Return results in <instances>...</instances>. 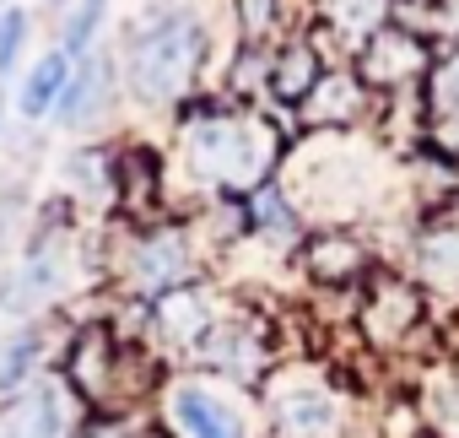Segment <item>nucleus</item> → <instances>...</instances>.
<instances>
[{"instance_id":"obj_1","label":"nucleus","mask_w":459,"mask_h":438,"mask_svg":"<svg viewBox=\"0 0 459 438\" xmlns=\"http://www.w3.org/2000/svg\"><path fill=\"white\" fill-rule=\"evenodd\" d=\"M178 125H184V179L205 195H249L260 184L276 179L281 168V136L265 114L244 109V103H227V98H184L178 103Z\"/></svg>"},{"instance_id":"obj_2","label":"nucleus","mask_w":459,"mask_h":438,"mask_svg":"<svg viewBox=\"0 0 459 438\" xmlns=\"http://www.w3.org/2000/svg\"><path fill=\"white\" fill-rule=\"evenodd\" d=\"M205 55H211V33H205V22H200L195 6L146 12L119 39L125 98H135L141 109H178L184 98H195Z\"/></svg>"},{"instance_id":"obj_3","label":"nucleus","mask_w":459,"mask_h":438,"mask_svg":"<svg viewBox=\"0 0 459 438\" xmlns=\"http://www.w3.org/2000/svg\"><path fill=\"white\" fill-rule=\"evenodd\" d=\"M162 427L173 438H255L244 390L227 379H195V373L162 384Z\"/></svg>"},{"instance_id":"obj_4","label":"nucleus","mask_w":459,"mask_h":438,"mask_svg":"<svg viewBox=\"0 0 459 438\" xmlns=\"http://www.w3.org/2000/svg\"><path fill=\"white\" fill-rule=\"evenodd\" d=\"M119 271H125V287L152 303V298H162V293H173V287L200 282V255H195L189 228L162 223V228H141V233L130 239Z\"/></svg>"},{"instance_id":"obj_5","label":"nucleus","mask_w":459,"mask_h":438,"mask_svg":"<svg viewBox=\"0 0 459 438\" xmlns=\"http://www.w3.org/2000/svg\"><path fill=\"white\" fill-rule=\"evenodd\" d=\"M82 400L60 373H39L28 390L0 400V438H76L82 427Z\"/></svg>"},{"instance_id":"obj_6","label":"nucleus","mask_w":459,"mask_h":438,"mask_svg":"<svg viewBox=\"0 0 459 438\" xmlns=\"http://www.w3.org/2000/svg\"><path fill=\"white\" fill-rule=\"evenodd\" d=\"M265 411L281 438H335L341 433V395L325 379L308 373H281L265 384Z\"/></svg>"},{"instance_id":"obj_7","label":"nucleus","mask_w":459,"mask_h":438,"mask_svg":"<svg viewBox=\"0 0 459 438\" xmlns=\"http://www.w3.org/2000/svg\"><path fill=\"white\" fill-rule=\"evenodd\" d=\"M119 92H125V82H119V55L98 44V49H87V55L71 66V82H65L60 109H55V125L71 130V136H87V130H98V125L114 114Z\"/></svg>"},{"instance_id":"obj_8","label":"nucleus","mask_w":459,"mask_h":438,"mask_svg":"<svg viewBox=\"0 0 459 438\" xmlns=\"http://www.w3.org/2000/svg\"><path fill=\"white\" fill-rule=\"evenodd\" d=\"M195 363L227 384H260L265 379V363H271V346H265V320L255 314H216L211 336L200 341Z\"/></svg>"},{"instance_id":"obj_9","label":"nucleus","mask_w":459,"mask_h":438,"mask_svg":"<svg viewBox=\"0 0 459 438\" xmlns=\"http://www.w3.org/2000/svg\"><path fill=\"white\" fill-rule=\"evenodd\" d=\"M351 71L362 76L368 92H400V87H411V82H427V71H432V44H427L421 33H411L405 22H389V28H378V33L357 49V66H351Z\"/></svg>"},{"instance_id":"obj_10","label":"nucleus","mask_w":459,"mask_h":438,"mask_svg":"<svg viewBox=\"0 0 459 438\" xmlns=\"http://www.w3.org/2000/svg\"><path fill=\"white\" fill-rule=\"evenodd\" d=\"M357 325L373 346H400L416 325H421V293L405 276H373L368 298L357 309Z\"/></svg>"},{"instance_id":"obj_11","label":"nucleus","mask_w":459,"mask_h":438,"mask_svg":"<svg viewBox=\"0 0 459 438\" xmlns=\"http://www.w3.org/2000/svg\"><path fill=\"white\" fill-rule=\"evenodd\" d=\"M152 325H157V336H162L178 357H195L200 341H205L211 325H216V298H211V287H205V282H189V287H173V293L152 298Z\"/></svg>"},{"instance_id":"obj_12","label":"nucleus","mask_w":459,"mask_h":438,"mask_svg":"<svg viewBox=\"0 0 459 438\" xmlns=\"http://www.w3.org/2000/svg\"><path fill=\"white\" fill-rule=\"evenodd\" d=\"M325 49L319 39H287L281 49H271V76L265 92L276 98V109H303L314 98V87L325 82Z\"/></svg>"},{"instance_id":"obj_13","label":"nucleus","mask_w":459,"mask_h":438,"mask_svg":"<svg viewBox=\"0 0 459 438\" xmlns=\"http://www.w3.org/2000/svg\"><path fill=\"white\" fill-rule=\"evenodd\" d=\"M298 260H303V271L319 282V287H346V282H362L368 276V244L357 239V233H346V228H325V233H314V239H303L298 244Z\"/></svg>"},{"instance_id":"obj_14","label":"nucleus","mask_w":459,"mask_h":438,"mask_svg":"<svg viewBox=\"0 0 459 438\" xmlns=\"http://www.w3.org/2000/svg\"><path fill=\"white\" fill-rule=\"evenodd\" d=\"M368 103H373V92L362 87V76L351 66H330L325 82L314 87V98L303 103V125L308 130H346L368 114Z\"/></svg>"},{"instance_id":"obj_15","label":"nucleus","mask_w":459,"mask_h":438,"mask_svg":"<svg viewBox=\"0 0 459 438\" xmlns=\"http://www.w3.org/2000/svg\"><path fill=\"white\" fill-rule=\"evenodd\" d=\"M244 239L271 244V250H292V244H303V211L292 206V195H287L276 179L244 195Z\"/></svg>"},{"instance_id":"obj_16","label":"nucleus","mask_w":459,"mask_h":438,"mask_svg":"<svg viewBox=\"0 0 459 438\" xmlns=\"http://www.w3.org/2000/svg\"><path fill=\"white\" fill-rule=\"evenodd\" d=\"M71 55L65 49H44L28 71H22V82H17V114L28 119V125H44V119H55V109H60V98H65V82H71Z\"/></svg>"},{"instance_id":"obj_17","label":"nucleus","mask_w":459,"mask_h":438,"mask_svg":"<svg viewBox=\"0 0 459 438\" xmlns=\"http://www.w3.org/2000/svg\"><path fill=\"white\" fill-rule=\"evenodd\" d=\"M389 22H394V0H319V28L335 33L346 49H362Z\"/></svg>"},{"instance_id":"obj_18","label":"nucleus","mask_w":459,"mask_h":438,"mask_svg":"<svg viewBox=\"0 0 459 438\" xmlns=\"http://www.w3.org/2000/svg\"><path fill=\"white\" fill-rule=\"evenodd\" d=\"M114 195L125 200V211H130V216H135L146 200H157V195H162V157H157V146L130 141V146H119V152H114Z\"/></svg>"},{"instance_id":"obj_19","label":"nucleus","mask_w":459,"mask_h":438,"mask_svg":"<svg viewBox=\"0 0 459 438\" xmlns=\"http://www.w3.org/2000/svg\"><path fill=\"white\" fill-rule=\"evenodd\" d=\"M44 352H49V341H44V325H33V320L0 341V400H12L17 390H28L44 373Z\"/></svg>"},{"instance_id":"obj_20","label":"nucleus","mask_w":459,"mask_h":438,"mask_svg":"<svg viewBox=\"0 0 459 438\" xmlns=\"http://www.w3.org/2000/svg\"><path fill=\"white\" fill-rule=\"evenodd\" d=\"M55 12V49H65L71 60H82L87 49H98L103 22H108V0H49Z\"/></svg>"},{"instance_id":"obj_21","label":"nucleus","mask_w":459,"mask_h":438,"mask_svg":"<svg viewBox=\"0 0 459 438\" xmlns=\"http://www.w3.org/2000/svg\"><path fill=\"white\" fill-rule=\"evenodd\" d=\"M416 271L437 293H459V223H432L416 239Z\"/></svg>"},{"instance_id":"obj_22","label":"nucleus","mask_w":459,"mask_h":438,"mask_svg":"<svg viewBox=\"0 0 459 438\" xmlns=\"http://www.w3.org/2000/svg\"><path fill=\"white\" fill-rule=\"evenodd\" d=\"M65 184H71V195H82V200H108L114 195V152L108 146H71V157H65Z\"/></svg>"},{"instance_id":"obj_23","label":"nucleus","mask_w":459,"mask_h":438,"mask_svg":"<svg viewBox=\"0 0 459 438\" xmlns=\"http://www.w3.org/2000/svg\"><path fill=\"white\" fill-rule=\"evenodd\" d=\"M28 39H33V12L28 6H6L0 12V82L17 76V66L28 55Z\"/></svg>"},{"instance_id":"obj_24","label":"nucleus","mask_w":459,"mask_h":438,"mask_svg":"<svg viewBox=\"0 0 459 438\" xmlns=\"http://www.w3.org/2000/svg\"><path fill=\"white\" fill-rule=\"evenodd\" d=\"M233 12H238L244 44H271V33L281 22V0H233Z\"/></svg>"},{"instance_id":"obj_25","label":"nucleus","mask_w":459,"mask_h":438,"mask_svg":"<svg viewBox=\"0 0 459 438\" xmlns=\"http://www.w3.org/2000/svg\"><path fill=\"white\" fill-rule=\"evenodd\" d=\"M22 211H28V195L17 184H6V189H0V239H12V228H17Z\"/></svg>"},{"instance_id":"obj_26","label":"nucleus","mask_w":459,"mask_h":438,"mask_svg":"<svg viewBox=\"0 0 459 438\" xmlns=\"http://www.w3.org/2000/svg\"><path fill=\"white\" fill-rule=\"evenodd\" d=\"M0 136H6V114H0Z\"/></svg>"}]
</instances>
